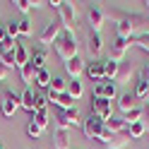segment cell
<instances>
[{"label":"cell","instance_id":"6da1fadb","mask_svg":"<svg viewBox=\"0 0 149 149\" xmlns=\"http://www.w3.org/2000/svg\"><path fill=\"white\" fill-rule=\"evenodd\" d=\"M53 46H55V53H58L65 63L77 58V36H74V31H65Z\"/></svg>","mask_w":149,"mask_h":149},{"label":"cell","instance_id":"7a4b0ae2","mask_svg":"<svg viewBox=\"0 0 149 149\" xmlns=\"http://www.w3.org/2000/svg\"><path fill=\"white\" fill-rule=\"evenodd\" d=\"M82 130H84V135L89 139H99L101 135H104V130H106V120H101L99 116L89 113L84 120H82Z\"/></svg>","mask_w":149,"mask_h":149},{"label":"cell","instance_id":"3957f363","mask_svg":"<svg viewBox=\"0 0 149 149\" xmlns=\"http://www.w3.org/2000/svg\"><path fill=\"white\" fill-rule=\"evenodd\" d=\"M60 29H63V24L60 19H53L51 24H46V29L39 34V43L43 46V48H48V46H53L55 41L60 39Z\"/></svg>","mask_w":149,"mask_h":149},{"label":"cell","instance_id":"277c9868","mask_svg":"<svg viewBox=\"0 0 149 149\" xmlns=\"http://www.w3.org/2000/svg\"><path fill=\"white\" fill-rule=\"evenodd\" d=\"M74 17H77L74 5L68 3V0H60V5H58V19H60V24H63L68 31L74 29Z\"/></svg>","mask_w":149,"mask_h":149},{"label":"cell","instance_id":"5b68a950","mask_svg":"<svg viewBox=\"0 0 149 149\" xmlns=\"http://www.w3.org/2000/svg\"><path fill=\"white\" fill-rule=\"evenodd\" d=\"M55 120H58V127H63V130L82 125V118H79V111H77V106H72L70 111H60Z\"/></svg>","mask_w":149,"mask_h":149},{"label":"cell","instance_id":"8992f818","mask_svg":"<svg viewBox=\"0 0 149 149\" xmlns=\"http://www.w3.org/2000/svg\"><path fill=\"white\" fill-rule=\"evenodd\" d=\"M99 142L106 149H125L127 142H130V137L127 135H113V132H108V130H104V135L99 137Z\"/></svg>","mask_w":149,"mask_h":149},{"label":"cell","instance_id":"52a82bcc","mask_svg":"<svg viewBox=\"0 0 149 149\" xmlns=\"http://www.w3.org/2000/svg\"><path fill=\"white\" fill-rule=\"evenodd\" d=\"M118 96V89H116V82H111V79H101L96 82V87H94V99H116Z\"/></svg>","mask_w":149,"mask_h":149},{"label":"cell","instance_id":"ba28073f","mask_svg":"<svg viewBox=\"0 0 149 149\" xmlns=\"http://www.w3.org/2000/svg\"><path fill=\"white\" fill-rule=\"evenodd\" d=\"M17 108H19V94H15V91L5 89V91H3V116H5V118L15 116Z\"/></svg>","mask_w":149,"mask_h":149},{"label":"cell","instance_id":"9c48e42d","mask_svg":"<svg viewBox=\"0 0 149 149\" xmlns=\"http://www.w3.org/2000/svg\"><path fill=\"white\" fill-rule=\"evenodd\" d=\"M130 43H132V39H118L111 43V60L113 63H123V58H125V51L130 48Z\"/></svg>","mask_w":149,"mask_h":149},{"label":"cell","instance_id":"30bf717a","mask_svg":"<svg viewBox=\"0 0 149 149\" xmlns=\"http://www.w3.org/2000/svg\"><path fill=\"white\" fill-rule=\"evenodd\" d=\"M87 19H89V24H91V29H94L96 34H101V29H104V22H106V12L101 10V7H89Z\"/></svg>","mask_w":149,"mask_h":149},{"label":"cell","instance_id":"8fae6325","mask_svg":"<svg viewBox=\"0 0 149 149\" xmlns=\"http://www.w3.org/2000/svg\"><path fill=\"white\" fill-rule=\"evenodd\" d=\"M87 77L94 79V82L106 79V63H104V60H91V63L87 65Z\"/></svg>","mask_w":149,"mask_h":149},{"label":"cell","instance_id":"7c38bea8","mask_svg":"<svg viewBox=\"0 0 149 149\" xmlns=\"http://www.w3.org/2000/svg\"><path fill=\"white\" fill-rule=\"evenodd\" d=\"M91 113L99 116L101 120L113 118V113H111V101H106V99H94V101H91Z\"/></svg>","mask_w":149,"mask_h":149},{"label":"cell","instance_id":"4fadbf2b","mask_svg":"<svg viewBox=\"0 0 149 149\" xmlns=\"http://www.w3.org/2000/svg\"><path fill=\"white\" fill-rule=\"evenodd\" d=\"M65 70H68V74H70L72 79H77L82 72H87V63L77 55V58H72V60H68V63H65Z\"/></svg>","mask_w":149,"mask_h":149},{"label":"cell","instance_id":"5bb4252c","mask_svg":"<svg viewBox=\"0 0 149 149\" xmlns=\"http://www.w3.org/2000/svg\"><path fill=\"white\" fill-rule=\"evenodd\" d=\"M46 60H48V51H46L43 46H41V48H34V51H31V58H29V63L36 68V72L46 68Z\"/></svg>","mask_w":149,"mask_h":149},{"label":"cell","instance_id":"9a60e30c","mask_svg":"<svg viewBox=\"0 0 149 149\" xmlns=\"http://www.w3.org/2000/svg\"><path fill=\"white\" fill-rule=\"evenodd\" d=\"M135 74V68L130 63H120L118 65V74H116V79L113 82H118V84H123V82H130V77Z\"/></svg>","mask_w":149,"mask_h":149},{"label":"cell","instance_id":"2e32d148","mask_svg":"<svg viewBox=\"0 0 149 149\" xmlns=\"http://www.w3.org/2000/svg\"><path fill=\"white\" fill-rule=\"evenodd\" d=\"M53 147L55 149H70V137H68V130L58 127L53 132Z\"/></svg>","mask_w":149,"mask_h":149},{"label":"cell","instance_id":"e0dca14e","mask_svg":"<svg viewBox=\"0 0 149 149\" xmlns=\"http://www.w3.org/2000/svg\"><path fill=\"white\" fill-rule=\"evenodd\" d=\"M101 51H104V39H101V34L91 31L89 34V53L96 58V55H101Z\"/></svg>","mask_w":149,"mask_h":149},{"label":"cell","instance_id":"ac0fdd59","mask_svg":"<svg viewBox=\"0 0 149 149\" xmlns=\"http://www.w3.org/2000/svg\"><path fill=\"white\" fill-rule=\"evenodd\" d=\"M34 99H36V94H34L29 87H26L22 94H19V106H22V108H26L29 113H34V111H36V108H34Z\"/></svg>","mask_w":149,"mask_h":149},{"label":"cell","instance_id":"d6986e66","mask_svg":"<svg viewBox=\"0 0 149 149\" xmlns=\"http://www.w3.org/2000/svg\"><path fill=\"white\" fill-rule=\"evenodd\" d=\"M106 130L113 132V135H120L123 130H127V123H125V118H108L106 120Z\"/></svg>","mask_w":149,"mask_h":149},{"label":"cell","instance_id":"ffe728a7","mask_svg":"<svg viewBox=\"0 0 149 149\" xmlns=\"http://www.w3.org/2000/svg\"><path fill=\"white\" fill-rule=\"evenodd\" d=\"M137 104H135V94H130V91H125V94L118 96V108L123 111V113H127V111H132Z\"/></svg>","mask_w":149,"mask_h":149},{"label":"cell","instance_id":"44dd1931","mask_svg":"<svg viewBox=\"0 0 149 149\" xmlns=\"http://www.w3.org/2000/svg\"><path fill=\"white\" fill-rule=\"evenodd\" d=\"M19 77H22V82H24V84H26V87H29V84H31V82L36 79V68H34V65H31V63H26V65H24V68H19Z\"/></svg>","mask_w":149,"mask_h":149},{"label":"cell","instance_id":"7402d4cb","mask_svg":"<svg viewBox=\"0 0 149 149\" xmlns=\"http://www.w3.org/2000/svg\"><path fill=\"white\" fill-rule=\"evenodd\" d=\"M149 96V79L139 77L135 82V99H147Z\"/></svg>","mask_w":149,"mask_h":149},{"label":"cell","instance_id":"603a6c76","mask_svg":"<svg viewBox=\"0 0 149 149\" xmlns=\"http://www.w3.org/2000/svg\"><path fill=\"white\" fill-rule=\"evenodd\" d=\"M65 91H68V82L63 77H53L51 87H48V94H65Z\"/></svg>","mask_w":149,"mask_h":149},{"label":"cell","instance_id":"cb8c5ba5","mask_svg":"<svg viewBox=\"0 0 149 149\" xmlns=\"http://www.w3.org/2000/svg\"><path fill=\"white\" fill-rule=\"evenodd\" d=\"M147 132V125L139 120V123H132V125H127V137H132V139H139Z\"/></svg>","mask_w":149,"mask_h":149},{"label":"cell","instance_id":"d4e9b609","mask_svg":"<svg viewBox=\"0 0 149 149\" xmlns=\"http://www.w3.org/2000/svg\"><path fill=\"white\" fill-rule=\"evenodd\" d=\"M31 120H34L41 130H46V127H48V120H51V118H48V111H34V113H31Z\"/></svg>","mask_w":149,"mask_h":149},{"label":"cell","instance_id":"484cf974","mask_svg":"<svg viewBox=\"0 0 149 149\" xmlns=\"http://www.w3.org/2000/svg\"><path fill=\"white\" fill-rule=\"evenodd\" d=\"M68 94H70L74 101H77L82 94H84V87H82V82H79V79H72L70 84H68Z\"/></svg>","mask_w":149,"mask_h":149},{"label":"cell","instance_id":"4316f807","mask_svg":"<svg viewBox=\"0 0 149 149\" xmlns=\"http://www.w3.org/2000/svg\"><path fill=\"white\" fill-rule=\"evenodd\" d=\"M51 79H53V77H51V72L43 68V70L36 72V79H34V82H36L39 87H46V89H48V87H51Z\"/></svg>","mask_w":149,"mask_h":149},{"label":"cell","instance_id":"83f0119b","mask_svg":"<svg viewBox=\"0 0 149 149\" xmlns=\"http://www.w3.org/2000/svg\"><path fill=\"white\" fill-rule=\"evenodd\" d=\"M15 58H17V68H24L26 63H29V58H31V53L24 48V46H19V48L15 51Z\"/></svg>","mask_w":149,"mask_h":149},{"label":"cell","instance_id":"f1b7e54d","mask_svg":"<svg viewBox=\"0 0 149 149\" xmlns=\"http://www.w3.org/2000/svg\"><path fill=\"white\" fill-rule=\"evenodd\" d=\"M72 101H74V99L68 94V91H65V94H60L58 99L53 101V104H55V106H60V111H70V108H72Z\"/></svg>","mask_w":149,"mask_h":149},{"label":"cell","instance_id":"f546056e","mask_svg":"<svg viewBox=\"0 0 149 149\" xmlns=\"http://www.w3.org/2000/svg\"><path fill=\"white\" fill-rule=\"evenodd\" d=\"M142 113H144V111L139 108V106H135L132 111H127V113H125V123H127V125H132V123H139V120H142Z\"/></svg>","mask_w":149,"mask_h":149},{"label":"cell","instance_id":"4dcf8cb0","mask_svg":"<svg viewBox=\"0 0 149 149\" xmlns=\"http://www.w3.org/2000/svg\"><path fill=\"white\" fill-rule=\"evenodd\" d=\"M17 48H19L17 39H5L3 43H0V53H15Z\"/></svg>","mask_w":149,"mask_h":149},{"label":"cell","instance_id":"1f68e13d","mask_svg":"<svg viewBox=\"0 0 149 149\" xmlns=\"http://www.w3.org/2000/svg\"><path fill=\"white\" fill-rule=\"evenodd\" d=\"M5 31H7V39H17L19 36V22H7Z\"/></svg>","mask_w":149,"mask_h":149},{"label":"cell","instance_id":"d6a6232c","mask_svg":"<svg viewBox=\"0 0 149 149\" xmlns=\"http://www.w3.org/2000/svg\"><path fill=\"white\" fill-rule=\"evenodd\" d=\"M34 108H36V111H48V96L36 94V99H34Z\"/></svg>","mask_w":149,"mask_h":149},{"label":"cell","instance_id":"836d02e7","mask_svg":"<svg viewBox=\"0 0 149 149\" xmlns=\"http://www.w3.org/2000/svg\"><path fill=\"white\" fill-rule=\"evenodd\" d=\"M41 132H43V130L36 125L34 120H29V125H26V135H29L31 139H39V137H41Z\"/></svg>","mask_w":149,"mask_h":149},{"label":"cell","instance_id":"e575fe53","mask_svg":"<svg viewBox=\"0 0 149 149\" xmlns=\"http://www.w3.org/2000/svg\"><path fill=\"white\" fill-rule=\"evenodd\" d=\"M118 65H120V63H113V60H108V63H106V79H111V82L116 79V74H118Z\"/></svg>","mask_w":149,"mask_h":149},{"label":"cell","instance_id":"d590c367","mask_svg":"<svg viewBox=\"0 0 149 149\" xmlns=\"http://www.w3.org/2000/svg\"><path fill=\"white\" fill-rule=\"evenodd\" d=\"M17 22H19V34H22V36H31L34 26H31V22L26 19V17H24V19H17Z\"/></svg>","mask_w":149,"mask_h":149},{"label":"cell","instance_id":"8d00e7d4","mask_svg":"<svg viewBox=\"0 0 149 149\" xmlns=\"http://www.w3.org/2000/svg\"><path fill=\"white\" fill-rule=\"evenodd\" d=\"M0 63L7 65V68H17V58H15V53H0Z\"/></svg>","mask_w":149,"mask_h":149},{"label":"cell","instance_id":"74e56055","mask_svg":"<svg viewBox=\"0 0 149 149\" xmlns=\"http://www.w3.org/2000/svg\"><path fill=\"white\" fill-rule=\"evenodd\" d=\"M12 5H17V10H19V12H29V10H34V0H15Z\"/></svg>","mask_w":149,"mask_h":149},{"label":"cell","instance_id":"f35d334b","mask_svg":"<svg viewBox=\"0 0 149 149\" xmlns=\"http://www.w3.org/2000/svg\"><path fill=\"white\" fill-rule=\"evenodd\" d=\"M132 43H135V46H139L142 51H149V34H144V36H137V39H132Z\"/></svg>","mask_w":149,"mask_h":149},{"label":"cell","instance_id":"ab89813d","mask_svg":"<svg viewBox=\"0 0 149 149\" xmlns=\"http://www.w3.org/2000/svg\"><path fill=\"white\" fill-rule=\"evenodd\" d=\"M7 77H10V68H7V65H3V63H0V82H5Z\"/></svg>","mask_w":149,"mask_h":149},{"label":"cell","instance_id":"60d3db41","mask_svg":"<svg viewBox=\"0 0 149 149\" xmlns=\"http://www.w3.org/2000/svg\"><path fill=\"white\" fill-rule=\"evenodd\" d=\"M7 39V31H5V26H0V43H3Z\"/></svg>","mask_w":149,"mask_h":149},{"label":"cell","instance_id":"b9f144b4","mask_svg":"<svg viewBox=\"0 0 149 149\" xmlns=\"http://www.w3.org/2000/svg\"><path fill=\"white\" fill-rule=\"evenodd\" d=\"M142 77H144V79H149V60H147V65H144V72H142Z\"/></svg>","mask_w":149,"mask_h":149},{"label":"cell","instance_id":"7bdbcfd3","mask_svg":"<svg viewBox=\"0 0 149 149\" xmlns=\"http://www.w3.org/2000/svg\"><path fill=\"white\" fill-rule=\"evenodd\" d=\"M142 5H144V7H149V0H142Z\"/></svg>","mask_w":149,"mask_h":149},{"label":"cell","instance_id":"ee69618b","mask_svg":"<svg viewBox=\"0 0 149 149\" xmlns=\"http://www.w3.org/2000/svg\"><path fill=\"white\" fill-rule=\"evenodd\" d=\"M0 149H5V147H3V144H0Z\"/></svg>","mask_w":149,"mask_h":149}]
</instances>
